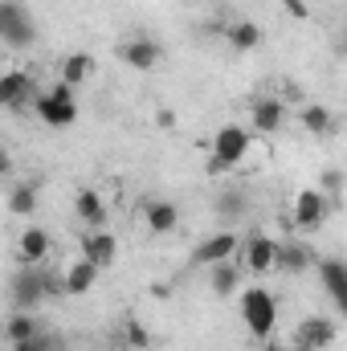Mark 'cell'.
I'll use <instances>...</instances> for the list:
<instances>
[{"label":"cell","instance_id":"obj_5","mask_svg":"<svg viewBox=\"0 0 347 351\" xmlns=\"http://www.w3.org/2000/svg\"><path fill=\"white\" fill-rule=\"evenodd\" d=\"M0 41L8 49H25L37 41V29H33V16H25L21 0H0Z\"/></svg>","mask_w":347,"mask_h":351},{"label":"cell","instance_id":"obj_7","mask_svg":"<svg viewBox=\"0 0 347 351\" xmlns=\"http://www.w3.org/2000/svg\"><path fill=\"white\" fill-rule=\"evenodd\" d=\"M237 245H241V237L233 233V229H221V233H213V237H204L196 250H192V265H221V262H233V254H237Z\"/></svg>","mask_w":347,"mask_h":351},{"label":"cell","instance_id":"obj_19","mask_svg":"<svg viewBox=\"0 0 347 351\" xmlns=\"http://www.w3.org/2000/svg\"><path fill=\"white\" fill-rule=\"evenodd\" d=\"M225 41H229L237 53H250V49H258L261 41H265V33H261V25H254V21H233V25L225 29Z\"/></svg>","mask_w":347,"mask_h":351},{"label":"cell","instance_id":"obj_4","mask_svg":"<svg viewBox=\"0 0 347 351\" xmlns=\"http://www.w3.org/2000/svg\"><path fill=\"white\" fill-rule=\"evenodd\" d=\"M33 110L45 127H70L78 119V102H74V86L66 82H53L49 90H37L33 98Z\"/></svg>","mask_w":347,"mask_h":351},{"label":"cell","instance_id":"obj_18","mask_svg":"<svg viewBox=\"0 0 347 351\" xmlns=\"http://www.w3.org/2000/svg\"><path fill=\"white\" fill-rule=\"evenodd\" d=\"M74 213H78V221H82L86 229H106V204H102V196H98L94 188H82V192H78Z\"/></svg>","mask_w":347,"mask_h":351},{"label":"cell","instance_id":"obj_22","mask_svg":"<svg viewBox=\"0 0 347 351\" xmlns=\"http://www.w3.org/2000/svg\"><path fill=\"white\" fill-rule=\"evenodd\" d=\"M90 70H94V62H90V53H70V58H62V66H58V82H66V86H82L90 78Z\"/></svg>","mask_w":347,"mask_h":351},{"label":"cell","instance_id":"obj_14","mask_svg":"<svg viewBox=\"0 0 347 351\" xmlns=\"http://www.w3.org/2000/svg\"><path fill=\"white\" fill-rule=\"evenodd\" d=\"M119 58L131 66V70H156L160 66V45L152 37H131L119 45Z\"/></svg>","mask_w":347,"mask_h":351},{"label":"cell","instance_id":"obj_9","mask_svg":"<svg viewBox=\"0 0 347 351\" xmlns=\"http://www.w3.org/2000/svg\"><path fill=\"white\" fill-rule=\"evenodd\" d=\"M278 245L282 241H274L265 233H250V241H246V265H250V274H274L278 269Z\"/></svg>","mask_w":347,"mask_h":351},{"label":"cell","instance_id":"obj_33","mask_svg":"<svg viewBox=\"0 0 347 351\" xmlns=\"http://www.w3.org/2000/svg\"><path fill=\"white\" fill-rule=\"evenodd\" d=\"M344 53H347V37H344Z\"/></svg>","mask_w":347,"mask_h":351},{"label":"cell","instance_id":"obj_6","mask_svg":"<svg viewBox=\"0 0 347 351\" xmlns=\"http://www.w3.org/2000/svg\"><path fill=\"white\" fill-rule=\"evenodd\" d=\"M327 208H331V196L323 188H298L290 200V217L298 229H319L327 221Z\"/></svg>","mask_w":347,"mask_h":351},{"label":"cell","instance_id":"obj_30","mask_svg":"<svg viewBox=\"0 0 347 351\" xmlns=\"http://www.w3.org/2000/svg\"><path fill=\"white\" fill-rule=\"evenodd\" d=\"M286 8H290L294 16H307V4H302V0H286Z\"/></svg>","mask_w":347,"mask_h":351},{"label":"cell","instance_id":"obj_10","mask_svg":"<svg viewBox=\"0 0 347 351\" xmlns=\"http://www.w3.org/2000/svg\"><path fill=\"white\" fill-rule=\"evenodd\" d=\"M78 245H82V258H90L98 269H110V265H115L119 241H115V233H110V229H86V237H82Z\"/></svg>","mask_w":347,"mask_h":351},{"label":"cell","instance_id":"obj_24","mask_svg":"<svg viewBox=\"0 0 347 351\" xmlns=\"http://www.w3.org/2000/svg\"><path fill=\"white\" fill-rule=\"evenodd\" d=\"M237 282H241V274H237V265H233V262L213 265V274H208V286H213V294H217V298H229V294L237 290Z\"/></svg>","mask_w":347,"mask_h":351},{"label":"cell","instance_id":"obj_32","mask_svg":"<svg viewBox=\"0 0 347 351\" xmlns=\"http://www.w3.org/2000/svg\"><path fill=\"white\" fill-rule=\"evenodd\" d=\"M290 351H315V348H302V343H290Z\"/></svg>","mask_w":347,"mask_h":351},{"label":"cell","instance_id":"obj_23","mask_svg":"<svg viewBox=\"0 0 347 351\" xmlns=\"http://www.w3.org/2000/svg\"><path fill=\"white\" fill-rule=\"evenodd\" d=\"M298 123H302L311 135H327V131L335 127L331 110H327V106H319V102H307V106H298Z\"/></svg>","mask_w":347,"mask_h":351},{"label":"cell","instance_id":"obj_8","mask_svg":"<svg viewBox=\"0 0 347 351\" xmlns=\"http://www.w3.org/2000/svg\"><path fill=\"white\" fill-rule=\"evenodd\" d=\"M335 319H327V315H311V319H302L294 331H290V343H302V348H315V351H327L335 343Z\"/></svg>","mask_w":347,"mask_h":351},{"label":"cell","instance_id":"obj_26","mask_svg":"<svg viewBox=\"0 0 347 351\" xmlns=\"http://www.w3.org/2000/svg\"><path fill=\"white\" fill-rule=\"evenodd\" d=\"M217 213H221L225 221H241V217H246V192H237V188H233V192H221V196H217Z\"/></svg>","mask_w":347,"mask_h":351},{"label":"cell","instance_id":"obj_25","mask_svg":"<svg viewBox=\"0 0 347 351\" xmlns=\"http://www.w3.org/2000/svg\"><path fill=\"white\" fill-rule=\"evenodd\" d=\"M8 213H12V217H33V213H37V188H33V184H12V192H8Z\"/></svg>","mask_w":347,"mask_h":351},{"label":"cell","instance_id":"obj_12","mask_svg":"<svg viewBox=\"0 0 347 351\" xmlns=\"http://www.w3.org/2000/svg\"><path fill=\"white\" fill-rule=\"evenodd\" d=\"M33 98H37V90H33V78H29L25 70H8V74L0 78V102H4L8 110L33 106Z\"/></svg>","mask_w":347,"mask_h":351},{"label":"cell","instance_id":"obj_20","mask_svg":"<svg viewBox=\"0 0 347 351\" xmlns=\"http://www.w3.org/2000/svg\"><path fill=\"white\" fill-rule=\"evenodd\" d=\"M311 250L302 245V241H286V245H278V269L282 274H307L311 269Z\"/></svg>","mask_w":347,"mask_h":351},{"label":"cell","instance_id":"obj_15","mask_svg":"<svg viewBox=\"0 0 347 351\" xmlns=\"http://www.w3.org/2000/svg\"><path fill=\"white\" fill-rule=\"evenodd\" d=\"M98 265L90 262V258H78V262L62 265V278H66V294H74V298H82V294H90L94 286H98Z\"/></svg>","mask_w":347,"mask_h":351},{"label":"cell","instance_id":"obj_28","mask_svg":"<svg viewBox=\"0 0 347 351\" xmlns=\"http://www.w3.org/2000/svg\"><path fill=\"white\" fill-rule=\"evenodd\" d=\"M339 188H344V172H323V192L327 196H335Z\"/></svg>","mask_w":347,"mask_h":351},{"label":"cell","instance_id":"obj_16","mask_svg":"<svg viewBox=\"0 0 347 351\" xmlns=\"http://www.w3.org/2000/svg\"><path fill=\"white\" fill-rule=\"evenodd\" d=\"M250 119H254L258 135H278L282 123H286V106H282V98H258L254 110H250Z\"/></svg>","mask_w":347,"mask_h":351},{"label":"cell","instance_id":"obj_17","mask_svg":"<svg viewBox=\"0 0 347 351\" xmlns=\"http://www.w3.org/2000/svg\"><path fill=\"white\" fill-rule=\"evenodd\" d=\"M143 225H147L156 237L176 233V225H180V208H176L172 200H147V204H143Z\"/></svg>","mask_w":347,"mask_h":351},{"label":"cell","instance_id":"obj_31","mask_svg":"<svg viewBox=\"0 0 347 351\" xmlns=\"http://www.w3.org/2000/svg\"><path fill=\"white\" fill-rule=\"evenodd\" d=\"M261 351H290V343H270V339H265V343H261Z\"/></svg>","mask_w":347,"mask_h":351},{"label":"cell","instance_id":"obj_27","mask_svg":"<svg viewBox=\"0 0 347 351\" xmlns=\"http://www.w3.org/2000/svg\"><path fill=\"white\" fill-rule=\"evenodd\" d=\"M12 351H62V343L53 339V335H33V339H21V343H12Z\"/></svg>","mask_w":347,"mask_h":351},{"label":"cell","instance_id":"obj_29","mask_svg":"<svg viewBox=\"0 0 347 351\" xmlns=\"http://www.w3.org/2000/svg\"><path fill=\"white\" fill-rule=\"evenodd\" d=\"M127 339H131L135 348H147V343H152V339H147V331H143L139 323H127Z\"/></svg>","mask_w":347,"mask_h":351},{"label":"cell","instance_id":"obj_13","mask_svg":"<svg viewBox=\"0 0 347 351\" xmlns=\"http://www.w3.org/2000/svg\"><path fill=\"white\" fill-rule=\"evenodd\" d=\"M49 250H53V237H49L41 225H29V229L16 237V254H21L25 265H41L49 258Z\"/></svg>","mask_w":347,"mask_h":351},{"label":"cell","instance_id":"obj_11","mask_svg":"<svg viewBox=\"0 0 347 351\" xmlns=\"http://www.w3.org/2000/svg\"><path fill=\"white\" fill-rule=\"evenodd\" d=\"M319 282H323L327 298L347 315V262L344 258H323L319 262Z\"/></svg>","mask_w":347,"mask_h":351},{"label":"cell","instance_id":"obj_21","mask_svg":"<svg viewBox=\"0 0 347 351\" xmlns=\"http://www.w3.org/2000/svg\"><path fill=\"white\" fill-rule=\"evenodd\" d=\"M33 335H41V327H37L33 311H12V315H8V323H4V339H8V348H12V343H21V339H33Z\"/></svg>","mask_w":347,"mask_h":351},{"label":"cell","instance_id":"obj_3","mask_svg":"<svg viewBox=\"0 0 347 351\" xmlns=\"http://www.w3.org/2000/svg\"><path fill=\"white\" fill-rule=\"evenodd\" d=\"M250 147H254V135H250L246 127H237V123H225V127L213 135V143H208V152H213V172L237 168V164L250 156Z\"/></svg>","mask_w":347,"mask_h":351},{"label":"cell","instance_id":"obj_2","mask_svg":"<svg viewBox=\"0 0 347 351\" xmlns=\"http://www.w3.org/2000/svg\"><path fill=\"white\" fill-rule=\"evenodd\" d=\"M241 323L254 339H270L278 327V298L265 286H250L241 294Z\"/></svg>","mask_w":347,"mask_h":351},{"label":"cell","instance_id":"obj_1","mask_svg":"<svg viewBox=\"0 0 347 351\" xmlns=\"http://www.w3.org/2000/svg\"><path fill=\"white\" fill-rule=\"evenodd\" d=\"M45 294H66V278H53L41 265H25L12 274V286H8L12 311H33L45 302Z\"/></svg>","mask_w":347,"mask_h":351}]
</instances>
